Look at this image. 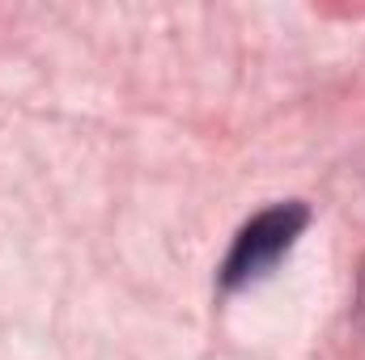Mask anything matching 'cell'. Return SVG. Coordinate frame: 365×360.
<instances>
[{
	"label": "cell",
	"instance_id": "1",
	"mask_svg": "<svg viewBox=\"0 0 365 360\" xmlns=\"http://www.w3.org/2000/svg\"><path fill=\"white\" fill-rule=\"evenodd\" d=\"M306 221H310L306 203H272V208H264L234 238L230 259L221 268V284L225 288H242L251 280H264L289 255V246L297 242V233L306 229Z\"/></svg>",
	"mask_w": 365,
	"mask_h": 360
}]
</instances>
